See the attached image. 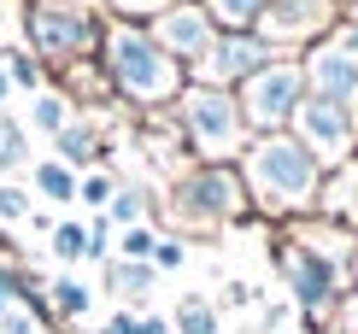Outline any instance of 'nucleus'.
Here are the masks:
<instances>
[{"label":"nucleus","instance_id":"nucleus-1","mask_svg":"<svg viewBox=\"0 0 358 334\" xmlns=\"http://www.w3.org/2000/svg\"><path fill=\"white\" fill-rule=\"evenodd\" d=\"M241 182L247 200L264 211V217H294V211H311L323 194V164L311 159V147L294 129L282 135H252L241 153Z\"/></svg>","mask_w":358,"mask_h":334},{"label":"nucleus","instance_id":"nucleus-2","mask_svg":"<svg viewBox=\"0 0 358 334\" xmlns=\"http://www.w3.org/2000/svg\"><path fill=\"white\" fill-rule=\"evenodd\" d=\"M100 71H106L112 94H124L129 106H141V112L176 106V94L188 88L182 65L147 36V24H124V18L106 24V36H100Z\"/></svg>","mask_w":358,"mask_h":334},{"label":"nucleus","instance_id":"nucleus-3","mask_svg":"<svg viewBox=\"0 0 358 334\" xmlns=\"http://www.w3.org/2000/svg\"><path fill=\"white\" fill-rule=\"evenodd\" d=\"M176 124H182V141L206 164H229V159L247 153V117H241L235 88L188 82L182 94H176Z\"/></svg>","mask_w":358,"mask_h":334},{"label":"nucleus","instance_id":"nucleus-4","mask_svg":"<svg viewBox=\"0 0 358 334\" xmlns=\"http://www.w3.org/2000/svg\"><path fill=\"white\" fill-rule=\"evenodd\" d=\"M24 29H29L36 59H48V65H77V59L100 53L106 18H100L94 0H29Z\"/></svg>","mask_w":358,"mask_h":334},{"label":"nucleus","instance_id":"nucleus-5","mask_svg":"<svg viewBox=\"0 0 358 334\" xmlns=\"http://www.w3.org/2000/svg\"><path fill=\"white\" fill-rule=\"evenodd\" d=\"M235 100H241V117H247V135H282L294 129V112L306 106V71L300 59H271L264 71H252V77L235 88Z\"/></svg>","mask_w":358,"mask_h":334},{"label":"nucleus","instance_id":"nucleus-6","mask_svg":"<svg viewBox=\"0 0 358 334\" xmlns=\"http://www.w3.org/2000/svg\"><path fill=\"white\" fill-rule=\"evenodd\" d=\"M171 205H176V217L188 223H200V229H217V223H229V217H241L247 211V182L235 164H200L194 176L176 182V194H171Z\"/></svg>","mask_w":358,"mask_h":334},{"label":"nucleus","instance_id":"nucleus-7","mask_svg":"<svg viewBox=\"0 0 358 334\" xmlns=\"http://www.w3.org/2000/svg\"><path fill=\"white\" fill-rule=\"evenodd\" d=\"M306 71V94L317 100H335V106H352L358 112V24H335L323 41H311V53L300 59Z\"/></svg>","mask_w":358,"mask_h":334},{"label":"nucleus","instance_id":"nucleus-8","mask_svg":"<svg viewBox=\"0 0 358 334\" xmlns=\"http://www.w3.org/2000/svg\"><path fill=\"white\" fill-rule=\"evenodd\" d=\"M294 135L311 147V159H317L323 170H341V164L358 159V112L352 106L306 94V106L294 112Z\"/></svg>","mask_w":358,"mask_h":334},{"label":"nucleus","instance_id":"nucleus-9","mask_svg":"<svg viewBox=\"0 0 358 334\" xmlns=\"http://www.w3.org/2000/svg\"><path fill=\"white\" fill-rule=\"evenodd\" d=\"M276 258H282V276H288V287H294V305H300L306 323L317 328L323 311L341 299V258L335 252H317L311 240H288Z\"/></svg>","mask_w":358,"mask_h":334},{"label":"nucleus","instance_id":"nucleus-10","mask_svg":"<svg viewBox=\"0 0 358 334\" xmlns=\"http://www.w3.org/2000/svg\"><path fill=\"white\" fill-rule=\"evenodd\" d=\"M147 36H153L159 48H165L176 65H182V71H188V65L200 71L206 59H212V48H217V36H223V29L212 24L206 0H171V6L159 12L153 24H147Z\"/></svg>","mask_w":358,"mask_h":334},{"label":"nucleus","instance_id":"nucleus-11","mask_svg":"<svg viewBox=\"0 0 358 334\" xmlns=\"http://www.w3.org/2000/svg\"><path fill=\"white\" fill-rule=\"evenodd\" d=\"M335 18H341V0H271L252 29L282 53L288 41H323L335 29Z\"/></svg>","mask_w":358,"mask_h":334},{"label":"nucleus","instance_id":"nucleus-12","mask_svg":"<svg viewBox=\"0 0 358 334\" xmlns=\"http://www.w3.org/2000/svg\"><path fill=\"white\" fill-rule=\"evenodd\" d=\"M271 59H282V53L259 36V29H223L212 59H206L200 71H206V82H217V88H241L252 71H264ZM200 71H194V77H200Z\"/></svg>","mask_w":358,"mask_h":334},{"label":"nucleus","instance_id":"nucleus-13","mask_svg":"<svg viewBox=\"0 0 358 334\" xmlns=\"http://www.w3.org/2000/svg\"><path fill=\"white\" fill-rule=\"evenodd\" d=\"M53 147H59V164H71V170H88V164H100V129H94V124H83V117H71V124L53 135Z\"/></svg>","mask_w":358,"mask_h":334},{"label":"nucleus","instance_id":"nucleus-14","mask_svg":"<svg viewBox=\"0 0 358 334\" xmlns=\"http://www.w3.org/2000/svg\"><path fill=\"white\" fill-rule=\"evenodd\" d=\"M317 205L329 211V217H341V223H358V159H352V164H341V170L323 182Z\"/></svg>","mask_w":358,"mask_h":334},{"label":"nucleus","instance_id":"nucleus-15","mask_svg":"<svg viewBox=\"0 0 358 334\" xmlns=\"http://www.w3.org/2000/svg\"><path fill=\"white\" fill-rule=\"evenodd\" d=\"M153 282H159V270L141 264V258H112V264H106V287H112V293H124V299H147V293H153Z\"/></svg>","mask_w":358,"mask_h":334},{"label":"nucleus","instance_id":"nucleus-16","mask_svg":"<svg viewBox=\"0 0 358 334\" xmlns=\"http://www.w3.org/2000/svg\"><path fill=\"white\" fill-rule=\"evenodd\" d=\"M77 170H71V164H59V159H41L36 164V194H41V200H48V205H71V200H77Z\"/></svg>","mask_w":358,"mask_h":334},{"label":"nucleus","instance_id":"nucleus-17","mask_svg":"<svg viewBox=\"0 0 358 334\" xmlns=\"http://www.w3.org/2000/svg\"><path fill=\"white\" fill-rule=\"evenodd\" d=\"M88 305H94V293H88L77 276L48 282V311H53V317H88Z\"/></svg>","mask_w":358,"mask_h":334},{"label":"nucleus","instance_id":"nucleus-18","mask_svg":"<svg viewBox=\"0 0 358 334\" xmlns=\"http://www.w3.org/2000/svg\"><path fill=\"white\" fill-rule=\"evenodd\" d=\"M264 6H271V0H206V12H212L217 29H252L264 18Z\"/></svg>","mask_w":358,"mask_h":334},{"label":"nucleus","instance_id":"nucleus-19","mask_svg":"<svg viewBox=\"0 0 358 334\" xmlns=\"http://www.w3.org/2000/svg\"><path fill=\"white\" fill-rule=\"evenodd\" d=\"M171 328L176 334H217V305H212V299H200V293H188L182 305H176Z\"/></svg>","mask_w":358,"mask_h":334},{"label":"nucleus","instance_id":"nucleus-20","mask_svg":"<svg viewBox=\"0 0 358 334\" xmlns=\"http://www.w3.org/2000/svg\"><path fill=\"white\" fill-rule=\"evenodd\" d=\"M53 258L59 264H77V258H88V223H77V217H65V223H53Z\"/></svg>","mask_w":358,"mask_h":334},{"label":"nucleus","instance_id":"nucleus-21","mask_svg":"<svg viewBox=\"0 0 358 334\" xmlns=\"http://www.w3.org/2000/svg\"><path fill=\"white\" fill-rule=\"evenodd\" d=\"M29 124H36L41 135H59V129L71 124V100H65V94H48V88H41V94H36V106H29Z\"/></svg>","mask_w":358,"mask_h":334},{"label":"nucleus","instance_id":"nucleus-22","mask_svg":"<svg viewBox=\"0 0 358 334\" xmlns=\"http://www.w3.org/2000/svg\"><path fill=\"white\" fill-rule=\"evenodd\" d=\"M29 164V141H24V124H12L0 112V170H24Z\"/></svg>","mask_w":358,"mask_h":334},{"label":"nucleus","instance_id":"nucleus-23","mask_svg":"<svg viewBox=\"0 0 358 334\" xmlns=\"http://www.w3.org/2000/svg\"><path fill=\"white\" fill-rule=\"evenodd\" d=\"M147 217V188H117L112 205H106V223H124V229H136Z\"/></svg>","mask_w":358,"mask_h":334},{"label":"nucleus","instance_id":"nucleus-24","mask_svg":"<svg viewBox=\"0 0 358 334\" xmlns=\"http://www.w3.org/2000/svg\"><path fill=\"white\" fill-rule=\"evenodd\" d=\"M112 194H117V182H112L106 170H88V176L77 182V200H83V205H94V211H106V205H112Z\"/></svg>","mask_w":358,"mask_h":334},{"label":"nucleus","instance_id":"nucleus-25","mask_svg":"<svg viewBox=\"0 0 358 334\" xmlns=\"http://www.w3.org/2000/svg\"><path fill=\"white\" fill-rule=\"evenodd\" d=\"M153 247H159V235L147 229V223H136V229L117 235V258H141V264H153Z\"/></svg>","mask_w":358,"mask_h":334},{"label":"nucleus","instance_id":"nucleus-26","mask_svg":"<svg viewBox=\"0 0 358 334\" xmlns=\"http://www.w3.org/2000/svg\"><path fill=\"white\" fill-rule=\"evenodd\" d=\"M29 188H18V182H0V223H24L29 217Z\"/></svg>","mask_w":358,"mask_h":334},{"label":"nucleus","instance_id":"nucleus-27","mask_svg":"<svg viewBox=\"0 0 358 334\" xmlns=\"http://www.w3.org/2000/svg\"><path fill=\"white\" fill-rule=\"evenodd\" d=\"M6 65V77H12V88H29V94H41V65L29 53H12V59H0Z\"/></svg>","mask_w":358,"mask_h":334},{"label":"nucleus","instance_id":"nucleus-28","mask_svg":"<svg viewBox=\"0 0 358 334\" xmlns=\"http://www.w3.org/2000/svg\"><path fill=\"white\" fill-rule=\"evenodd\" d=\"M106 6H112V18H124V24H153L159 18V12H165L171 6V0H106Z\"/></svg>","mask_w":358,"mask_h":334},{"label":"nucleus","instance_id":"nucleus-29","mask_svg":"<svg viewBox=\"0 0 358 334\" xmlns=\"http://www.w3.org/2000/svg\"><path fill=\"white\" fill-rule=\"evenodd\" d=\"M41 317L29 311V305H6V317H0V334H36Z\"/></svg>","mask_w":358,"mask_h":334},{"label":"nucleus","instance_id":"nucleus-30","mask_svg":"<svg viewBox=\"0 0 358 334\" xmlns=\"http://www.w3.org/2000/svg\"><path fill=\"white\" fill-rule=\"evenodd\" d=\"M88 258H112V223H106V211L88 223Z\"/></svg>","mask_w":358,"mask_h":334},{"label":"nucleus","instance_id":"nucleus-31","mask_svg":"<svg viewBox=\"0 0 358 334\" xmlns=\"http://www.w3.org/2000/svg\"><path fill=\"white\" fill-rule=\"evenodd\" d=\"M182 240H165V235H159V247H153V270H182Z\"/></svg>","mask_w":358,"mask_h":334},{"label":"nucleus","instance_id":"nucleus-32","mask_svg":"<svg viewBox=\"0 0 358 334\" xmlns=\"http://www.w3.org/2000/svg\"><path fill=\"white\" fill-rule=\"evenodd\" d=\"M136 323H141V317H129V311H112V317H106V334H136Z\"/></svg>","mask_w":358,"mask_h":334},{"label":"nucleus","instance_id":"nucleus-33","mask_svg":"<svg viewBox=\"0 0 358 334\" xmlns=\"http://www.w3.org/2000/svg\"><path fill=\"white\" fill-rule=\"evenodd\" d=\"M136 334H176V328H171V317H141Z\"/></svg>","mask_w":358,"mask_h":334},{"label":"nucleus","instance_id":"nucleus-34","mask_svg":"<svg viewBox=\"0 0 358 334\" xmlns=\"http://www.w3.org/2000/svg\"><path fill=\"white\" fill-rule=\"evenodd\" d=\"M12 100V77H6V65H0V106Z\"/></svg>","mask_w":358,"mask_h":334},{"label":"nucleus","instance_id":"nucleus-35","mask_svg":"<svg viewBox=\"0 0 358 334\" xmlns=\"http://www.w3.org/2000/svg\"><path fill=\"white\" fill-rule=\"evenodd\" d=\"M352 282H358V247H352Z\"/></svg>","mask_w":358,"mask_h":334},{"label":"nucleus","instance_id":"nucleus-36","mask_svg":"<svg viewBox=\"0 0 358 334\" xmlns=\"http://www.w3.org/2000/svg\"><path fill=\"white\" fill-rule=\"evenodd\" d=\"M352 24H358V0H352Z\"/></svg>","mask_w":358,"mask_h":334}]
</instances>
